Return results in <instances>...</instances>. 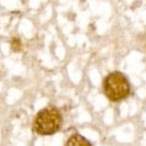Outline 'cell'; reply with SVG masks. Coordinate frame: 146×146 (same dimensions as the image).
I'll use <instances>...</instances> for the list:
<instances>
[{"label": "cell", "mask_w": 146, "mask_h": 146, "mask_svg": "<svg viewBox=\"0 0 146 146\" xmlns=\"http://www.w3.org/2000/svg\"><path fill=\"white\" fill-rule=\"evenodd\" d=\"M62 125L61 112L56 107H45L36 113L33 119V131L39 135H52Z\"/></svg>", "instance_id": "cell-1"}, {"label": "cell", "mask_w": 146, "mask_h": 146, "mask_svg": "<svg viewBox=\"0 0 146 146\" xmlns=\"http://www.w3.org/2000/svg\"><path fill=\"white\" fill-rule=\"evenodd\" d=\"M104 93L111 101H121L130 94V84L121 72H112L104 80Z\"/></svg>", "instance_id": "cell-2"}, {"label": "cell", "mask_w": 146, "mask_h": 146, "mask_svg": "<svg viewBox=\"0 0 146 146\" xmlns=\"http://www.w3.org/2000/svg\"><path fill=\"white\" fill-rule=\"evenodd\" d=\"M65 146H93L90 141L80 134H73L67 139Z\"/></svg>", "instance_id": "cell-3"}, {"label": "cell", "mask_w": 146, "mask_h": 146, "mask_svg": "<svg viewBox=\"0 0 146 146\" xmlns=\"http://www.w3.org/2000/svg\"><path fill=\"white\" fill-rule=\"evenodd\" d=\"M11 49L13 50L15 52H18L21 50V48H22V44H21V40L18 39V38H13L12 40H11Z\"/></svg>", "instance_id": "cell-4"}]
</instances>
